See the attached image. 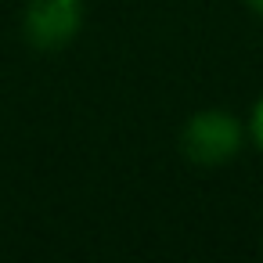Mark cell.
I'll list each match as a JSON object with an SVG mask.
<instances>
[{"mask_svg":"<svg viewBox=\"0 0 263 263\" xmlns=\"http://www.w3.org/2000/svg\"><path fill=\"white\" fill-rule=\"evenodd\" d=\"M245 137H249V130H245V123L234 112H227V108H202V112H195L184 123L180 152H184L187 162L216 170V166H227L231 159H238Z\"/></svg>","mask_w":263,"mask_h":263,"instance_id":"6da1fadb","label":"cell"},{"mask_svg":"<svg viewBox=\"0 0 263 263\" xmlns=\"http://www.w3.org/2000/svg\"><path fill=\"white\" fill-rule=\"evenodd\" d=\"M83 26V4L80 0H29L22 33L36 51H62L76 40Z\"/></svg>","mask_w":263,"mask_h":263,"instance_id":"7a4b0ae2","label":"cell"},{"mask_svg":"<svg viewBox=\"0 0 263 263\" xmlns=\"http://www.w3.org/2000/svg\"><path fill=\"white\" fill-rule=\"evenodd\" d=\"M245 130H249V141H252V144L263 152V94L256 98V105H252V112H249Z\"/></svg>","mask_w":263,"mask_h":263,"instance_id":"3957f363","label":"cell"},{"mask_svg":"<svg viewBox=\"0 0 263 263\" xmlns=\"http://www.w3.org/2000/svg\"><path fill=\"white\" fill-rule=\"evenodd\" d=\"M241 4H245L252 15H259V18H263V0H241Z\"/></svg>","mask_w":263,"mask_h":263,"instance_id":"277c9868","label":"cell"},{"mask_svg":"<svg viewBox=\"0 0 263 263\" xmlns=\"http://www.w3.org/2000/svg\"><path fill=\"white\" fill-rule=\"evenodd\" d=\"M259 252H263V234H259Z\"/></svg>","mask_w":263,"mask_h":263,"instance_id":"5b68a950","label":"cell"}]
</instances>
